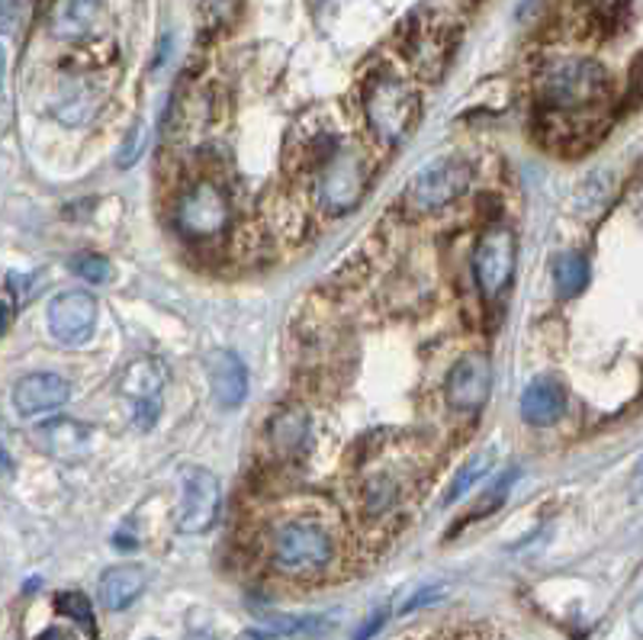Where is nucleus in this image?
<instances>
[{"label":"nucleus","mask_w":643,"mask_h":640,"mask_svg":"<svg viewBox=\"0 0 643 640\" xmlns=\"http://www.w3.org/2000/svg\"><path fill=\"white\" fill-rule=\"evenodd\" d=\"M335 557L328 531L316 522H287L270 534V563L293 580L322 573Z\"/></svg>","instance_id":"1"},{"label":"nucleus","mask_w":643,"mask_h":640,"mask_svg":"<svg viewBox=\"0 0 643 640\" xmlns=\"http://www.w3.org/2000/svg\"><path fill=\"white\" fill-rule=\"evenodd\" d=\"M605 93H609V75L599 61H554L541 78V100L560 114H576L583 107H592Z\"/></svg>","instance_id":"2"},{"label":"nucleus","mask_w":643,"mask_h":640,"mask_svg":"<svg viewBox=\"0 0 643 640\" xmlns=\"http://www.w3.org/2000/svg\"><path fill=\"white\" fill-rule=\"evenodd\" d=\"M415 117H418V93L396 78H383L367 93V122L383 146L399 142L409 132Z\"/></svg>","instance_id":"3"},{"label":"nucleus","mask_w":643,"mask_h":640,"mask_svg":"<svg viewBox=\"0 0 643 640\" xmlns=\"http://www.w3.org/2000/svg\"><path fill=\"white\" fill-rule=\"evenodd\" d=\"M222 490L216 473L206 466H184L180 470V495H177L175 524L184 534H204L219 519Z\"/></svg>","instance_id":"4"},{"label":"nucleus","mask_w":643,"mask_h":640,"mask_svg":"<svg viewBox=\"0 0 643 640\" xmlns=\"http://www.w3.org/2000/svg\"><path fill=\"white\" fill-rule=\"evenodd\" d=\"M469 184V168L467 161L461 158H438L432 165H425L409 187L412 206L415 209H438L447 206L451 200H457Z\"/></svg>","instance_id":"5"},{"label":"nucleus","mask_w":643,"mask_h":640,"mask_svg":"<svg viewBox=\"0 0 643 640\" xmlns=\"http://www.w3.org/2000/svg\"><path fill=\"white\" fill-rule=\"evenodd\" d=\"M515 270V235L505 226H496L479 238L476 252H473V274L479 291L486 293L489 299L508 287Z\"/></svg>","instance_id":"6"},{"label":"nucleus","mask_w":643,"mask_h":640,"mask_svg":"<svg viewBox=\"0 0 643 640\" xmlns=\"http://www.w3.org/2000/svg\"><path fill=\"white\" fill-rule=\"evenodd\" d=\"M46 319L61 345H85L97 325V299L88 291H61L52 296Z\"/></svg>","instance_id":"7"},{"label":"nucleus","mask_w":643,"mask_h":640,"mask_svg":"<svg viewBox=\"0 0 643 640\" xmlns=\"http://www.w3.org/2000/svg\"><path fill=\"white\" fill-rule=\"evenodd\" d=\"M177 223L194 238H209V235L222 233L229 223V200L222 197V190L216 184L200 180L197 187H190L184 194L180 209H177Z\"/></svg>","instance_id":"8"},{"label":"nucleus","mask_w":643,"mask_h":640,"mask_svg":"<svg viewBox=\"0 0 643 640\" xmlns=\"http://www.w3.org/2000/svg\"><path fill=\"white\" fill-rule=\"evenodd\" d=\"M168 383V367L158 357H136L132 364H126L119 390L126 400H132V406L139 412V422L151 425L161 412V390Z\"/></svg>","instance_id":"9"},{"label":"nucleus","mask_w":643,"mask_h":640,"mask_svg":"<svg viewBox=\"0 0 643 640\" xmlns=\"http://www.w3.org/2000/svg\"><path fill=\"white\" fill-rule=\"evenodd\" d=\"M489 361L483 354H469L454 364V371L447 374V403L457 412H476L489 400Z\"/></svg>","instance_id":"10"},{"label":"nucleus","mask_w":643,"mask_h":640,"mask_svg":"<svg viewBox=\"0 0 643 640\" xmlns=\"http://www.w3.org/2000/svg\"><path fill=\"white\" fill-rule=\"evenodd\" d=\"M364 190V165L354 151H338L322 175V200L332 213H348Z\"/></svg>","instance_id":"11"},{"label":"nucleus","mask_w":643,"mask_h":640,"mask_svg":"<svg viewBox=\"0 0 643 640\" xmlns=\"http://www.w3.org/2000/svg\"><path fill=\"white\" fill-rule=\"evenodd\" d=\"M71 386L59 374H30L13 386V406L20 415H42V412H56L68 403Z\"/></svg>","instance_id":"12"},{"label":"nucleus","mask_w":643,"mask_h":640,"mask_svg":"<svg viewBox=\"0 0 643 640\" xmlns=\"http://www.w3.org/2000/svg\"><path fill=\"white\" fill-rule=\"evenodd\" d=\"M209 386L219 408H238L248 396V367L235 351H216L209 357Z\"/></svg>","instance_id":"13"},{"label":"nucleus","mask_w":643,"mask_h":640,"mask_svg":"<svg viewBox=\"0 0 643 640\" xmlns=\"http://www.w3.org/2000/svg\"><path fill=\"white\" fill-rule=\"evenodd\" d=\"M100 605L107 611H122L129 609L142 592H146V570L136 567V563H119L110 567L103 577H100Z\"/></svg>","instance_id":"14"},{"label":"nucleus","mask_w":643,"mask_h":640,"mask_svg":"<svg viewBox=\"0 0 643 640\" xmlns=\"http://www.w3.org/2000/svg\"><path fill=\"white\" fill-rule=\"evenodd\" d=\"M566 412V393L556 380H537L522 396V419L527 425H554Z\"/></svg>","instance_id":"15"},{"label":"nucleus","mask_w":643,"mask_h":640,"mask_svg":"<svg viewBox=\"0 0 643 640\" xmlns=\"http://www.w3.org/2000/svg\"><path fill=\"white\" fill-rule=\"evenodd\" d=\"M39 441L52 457L75 461L88 451V429L75 419H52L39 425Z\"/></svg>","instance_id":"16"},{"label":"nucleus","mask_w":643,"mask_h":640,"mask_svg":"<svg viewBox=\"0 0 643 640\" xmlns=\"http://www.w3.org/2000/svg\"><path fill=\"white\" fill-rule=\"evenodd\" d=\"M100 13H103V0H59L52 30L61 39H81L97 27Z\"/></svg>","instance_id":"17"},{"label":"nucleus","mask_w":643,"mask_h":640,"mask_svg":"<svg viewBox=\"0 0 643 640\" xmlns=\"http://www.w3.org/2000/svg\"><path fill=\"white\" fill-rule=\"evenodd\" d=\"M306 429H309V419H306V412L303 408H287V412H280L274 422H270V447L277 451V454H293L303 441H306Z\"/></svg>","instance_id":"18"},{"label":"nucleus","mask_w":643,"mask_h":640,"mask_svg":"<svg viewBox=\"0 0 643 640\" xmlns=\"http://www.w3.org/2000/svg\"><path fill=\"white\" fill-rule=\"evenodd\" d=\"M554 284L563 299L580 296L585 291V284H588V264H585L583 255H573V252L560 255L554 264Z\"/></svg>","instance_id":"19"},{"label":"nucleus","mask_w":643,"mask_h":640,"mask_svg":"<svg viewBox=\"0 0 643 640\" xmlns=\"http://www.w3.org/2000/svg\"><path fill=\"white\" fill-rule=\"evenodd\" d=\"M56 609L65 614V618H71L78 628H85V631H90L93 634V609H90L88 595L85 592H59L56 595Z\"/></svg>","instance_id":"20"},{"label":"nucleus","mask_w":643,"mask_h":640,"mask_svg":"<svg viewBox=\"0 0 643 640\" xmlns=\"http://www.w3.org/2000/svg\"><path fill=\"white\" fill-rule=\"evenodd\" d=\"M489 461H493V454H489V451H479V454L457 473V480H454V486H451V493H447V502H454V499H461V495L467 493L469 486L489 470Z\"/></svg>","instance_id":"21"},{"label":"nucleus","mask_w":643,"mask_h":640,"mask_svg":"<svg viewBox=\"0 0 643 640\" xmlns=\"http://www.w3.org/2000/svg\"><path fill=\"white\" fill-rule=\"evenodd\" d=\"M68 267L78 274V277H85L90 284H107L110 280V262L107 258H100V255H75Z\"/></svg>","instance_id":"22"},{"label":"nucleus","mask_w":643,"mask_h":640,"mask_svg":"<svg viewBox=\"0 0 643 640\" xmlns=\"http://www.w3.org/2000/svg\"><path fill=\"white\" fill-rule=\"evenodd\" d=\"M512 476L515 473H505V476H498L496 486L489 490V493L483 495L479 502H476V512H473V519H479V515H489V512H496L498 505H502V499L508 493V486H512Z\"/></svg>","instance_id":"23"},{"label":"nucleus","mask_w":643,"mask_h":640,"mask_svg":"<svg viewBox=\"0 0 643 640\" xmlns=\"http://www.w3.org/2000/svg\"><path fill=\"white\" fill-rule=\"evenodd\" d=\"M36 640H93V634L75 624V628H49V631H42Z\"/></svg>","instance_id":"24"},{"label":"nucleus","mask_w":643,"mask_h":640,"mask_svg":"<svg viewBox=\"0 0 643 640\" xmlns=\"http://www.w3.org/2000/svg\"><path fill=\"white\" fill-rule=\"evenodd\" d=\"M383 621H386V611H377V614H370V621H367V624H364V628H360V631L354 634V640H370L383 628Z\"/></svg>","instance_id":"25"},{"label":"nucleus","mask_w":643,"mask_h":640,"mask_svg":"<svg viewBox=\"0 0 643 640\" xmlns=\"http://www.w3.org/2000/svg\"><path fill=\"white\" fill-rule=\"evenodd\" d=\"M438 595H441V589H425V592H422V595H415V599H412L409 605H406V611L418 609V605H425V602H428V599H438Z\"/></svg>","instance_id":"26"},{"label":"nucleus","mask_w":643,"mask_h":640,"mask_svg":"<svg viewBox=\"0 0 643 640\" xmlns=\"http://www.w3.org/2000/svg\"><path fill=\"white\" fill-rule=\"evenodd\" d=\"M238 640H280L277 634H267V631H245L238 634Z\"/></svg>","instance_id":"27"},{"label":"nucleus","mask_w":643,"mask_h":640,"mask_svg":"<svg viewBox=\"0 0 643 640\" xmlns=\"http://www.w3.org/2000/svg\"><path fill=\"white\" fill-rule=\"evenodd\" d=\"M7 325H10V309H7V303L0 299V338H3V332H7Z\"/></svg>","instance_id":"28"},{"label":"nucleus","mask_w":643,"mask_h":640,"mask_svg":"<svg viewBox=\"0 0 643 640\" xmlns=\"http://www.w3.org/2000/svg\"><path fill=\"white\" fill-rule=\"evenodd\" d=\"M3 71H7V52H3V46H0V88H3Z\"/></svg>","instance_id":"29"},{"label":"nucleus","mask_w":643,"mask_h":640,"mask_svg":"<svg viewBox=\"0 0 643 640\" xmlns=\"http://www.w3.org/2000/svg\"><path fill=\"white\" fill-rule=\"evenodd\" d=\"M187 640H216L209 631H194V634H187Z\"/></svg>","instance_id":"30"}]
</instances>
